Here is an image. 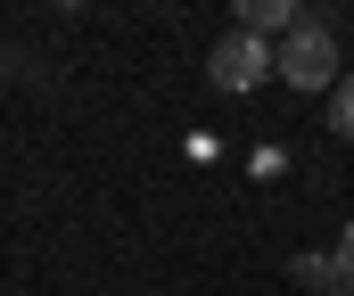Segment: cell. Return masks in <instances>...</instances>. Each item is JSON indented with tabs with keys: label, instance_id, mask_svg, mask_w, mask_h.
<instances>
[{
	"label": "cell",
	"instance_id": "2",
	"mask_svg": "<svg viewBox=\"0 0 354 296\" xmlns=\"http://www.w3.org/2000/svg\"><path fill=\"white\" fill-rule=\"evenodd\" d=\"M280 83L288 91H338L346 75H338V33L330 25H297L288 41H280Z\"/></svg>",
	"mask_w": 354,
	"mask_h": 296
},
{
	"label": "cell",
	"instance_id": "5",
	"mask_svg": "<svg viewBox=\"0 0 354 296\" xmlns=\"http://www.w3.org/2000/svg\"><path fill=\"white\" fill-rule=\"evenodd\" d=\"M330 132H338V140H354V75L330 91Z\"/></svg>",
	"mask_w": 354,
	"mask_h": 296
},
{
	"label": "cell",
	"instance_id": "6",
	"mask_svg": "<svg viewBox=\"0 0 354 296\" xmlns=\"http://www.w3.org/2000/svg\"><path fill=\"white\" fill-rule=\"evenodd\" d=\"M338 247H354V222H346V239H338Z\"/></svg>",
	"mask_w": 354,
	"mask_h": 296
},
{
	"label": "cell",
	"instance_id": "1",
	"mask_svg": "<svg viewBox=\"0 0 354 296\" xmlns=\"http://www.w3.org/2000/svg\"><path fill=\"white\" fill-rule=\"evenodd\" d=\"M272 75H280V41H264V33H223V41L206 50V83L231 91V99L264 91Z\"/></svg>",
	"mask_w": 354,
	"mask_h": 296
},
{
	"label": "cell",
	"instance_id": "3",
	"mask_svg": "<svg viewBox=\"0 0 354 296\" xmlns=\"http://www.w3.org/2000/svg\"><path fill=\"white\" fill-rule=\"evenodd\" d=\"M288 280L313 288V296H354V247H338V255H297Z\"/></svg>",
	"mask_w": 354,
	"mask_h": 296
},
{
	"label": "cell",
	"instance_id": "4",
	"mask_svg": "<svg viewBox=\"0 0 354 296\" xmlns=\"http://www.w3.org/2000/svg\"><path fill=\"white\" fill-rule=\"evenodd\" d=\"M297 25H313L305 8H288V0H239V33H297Z\"/></svg>",
	"mask_w": 354,
	"mask_h": 296
}]
</instances>
